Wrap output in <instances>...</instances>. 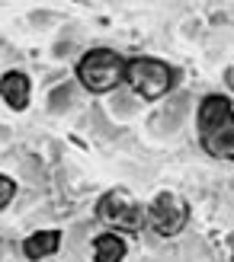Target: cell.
I'll return each mask as SVG.
<instances>
[{"label":"cell","instance_id":"1","mask_svg":"<svg viewBox=\"0 0 234 262\" xmlns=\"http://www.w3.org/2000/svg\"><path fill=\"white\" fill-rule=\"evenodd\" d=\"M199 141L215 160H234V106L225 96L199 102Z\"/></svg>","mask_w":234,"mask_h":262},{"label":"cell","instance_id":"2","mask_svg":"<svg viewBox=\"0 0 234 262\" xmlns=\"http://www.w3.org/2000/svg\"><path fill=\"white\" fill-rule=\"evenodd\" d=\"M125 71H128V64L122 61V55H115L109 48H93L77 64V80H81L90 93H109L112 86L122 83Z\"/></svg>","mask_w":234,"mask_h":262},{"label":"cell","instance_id":"3","mask_svg":"<svg viewBox=\"0 0 234 262\" xmlns=\"http://www.w3.org/2000/svg\"><path fill=\"white\" fill-rule=\"evenodd\" d=\"M125 80H128V86L135 90V96L151 102V99H161L167 90L173 86L177 74H173L170 64H164L158 58H135V61H128Z\"/></svg>","mask_w":234,"mask_h":262},{"label":"cell","instance_id":"4","mask_svg":"<svg viewBox=\"0 0 234 262\" xmlns=\"http://www.w3.org/2000/svg\"><path fill=\"white\" fill-rule=\"evenodd\" d=\"M96 214H100L103 224H109L115 230H125V233L141 230L145 227V217H148V211H141V205L135 202V195L125 192V189H109L96 202Z\"/></svg>","mask_w":234,"mask_h":262},{"label":"cell","instance_id":"5","mask_svg":"<svg viewBox=\"0 0 234 262\" xmlns=\"http://www.w3.org/2000/svg\"><path fill=\"white\" fill-rule=\"evenodd\" d=\"M186 217H189V208L186 202L173 192H161L158 199L148 205V224L161 233V237H173L186 227Z\"/></svg>","mask_w":234,"mask_h":262},{"label":"cell","instance_id":"6","mask_svg":"<svg viewBox=\"0 0 234 262\" xmlns=\"http://www.w3.org/2000/svg\"><path fill=\"white\" fill-rule=\"evenodd\" d=\"M4 99H7V106L10 109H26L29 106V77L20 74V71H13L4 77Z\"/></svg>","mask_w":234,"mask_h":262},{"label":"cell","instance_id":"7","mask_svg":"<svg viewBox=\"0 0 234 262\" xmlns=\"http://www.w3.org/2000/svg\"><path fill=\"white\" fill-rule=\"evenodd\" d=\"M58 246H61V233L58 230H38L29 240H23V253L29 259H45V256L55 253Z\"/></svg>","mask_w":234,"mask_h":262},{"label":"cell","instance_id":"8","mask_svg":"<svg viewBox=\"0 0 234 262\" xmlns=\"http://www.w3.org/2000/svg\"><path fill=\"white\" fill-rule=\"evenodd\" d=\"M125 256V240L115 233H100L93 240V259L96 262H122Z\"/></svg>","mask_w":234,"mask_h":262},{"label":"cell","instance_id":"9","mask_svg":"<svg viewBox=\"0 0 234 262\" xmlns=\"http://www.w3.org/2000/svg\"><path fill=\"white\" fill-rule=\"evenodd\" d=\"M183 106H186V96H180V99H177V106H167V109H164V122H161L158 128H161V131H167L170 125L177 128L180 119H183Z\"/></svg>","mask_w":234,"mask_h":262},{"label":"cell","instance_id":"10","mask_svg":"<svg viewBox=\"0 0 234 262\" xmlns=\"http://www.w3.org/2000/svg\"><path fill=\"white\" fill-rule=\"evenodd\" d=\"M68 102H71V86H61V90H55V93H51L48 106L55 109V112H61L64 106H68Z\"/></svg>","mask_w":234,"mask_h":262},{"label":"cell","instance_id":"11","mask_svg":"<svg viewBox=\"0 0 234 262\" xmlns=\"http://www.w3.org/2000/svg\"><path fill=\"white\" fill-rule=\"evenodd\" d=\"M13 192H16V182H13L10 176H0V208H7Z\"/></svg>","mask_w":234,"mask_h":262},{"label":"cell","instance_id":"12","mask_svg":"<svg viewBox=\"0 0 234 262\" xmlns=\"http://www.w3.org/2000/svg\"><path fill=\"white\" fill-rule=\"evenodd\" d=\"M228 86L234 90V71H228Z\"/></svg>","mask_w":234,"mask_h":262}]
</instances>
